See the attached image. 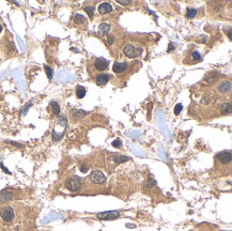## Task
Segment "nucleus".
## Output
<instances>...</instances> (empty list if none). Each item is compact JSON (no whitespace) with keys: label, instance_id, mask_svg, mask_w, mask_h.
Instances as JSON below:
<instances>
[{"label":"nucleus","instance_id":"nucleus-6","mask_svg":"<svg viewBox=\"0 0 232 231\" xmlns=\"http://www.w3.org/2000/svg\"><path fill=\"white\" fill-rule=\"evenodd\" d=\"M15 197V192L12 188H6L2 192H0V203H4V202L11 201Z\"/></svg>","mask_w":232,"mask_h":231},{"label":"nucleus","instance_id":"nucleus-35","mask_svg":"<svg viewBox=\"0 0 232 231\" xmlns=\"http://www.w3.org/2000/svg\"><path fill=\"white\" fill-rule=\"evenodd\" d=\"M108 43H109L110 45H111L112 43H113V38L112 37H109V38H108Z\"/></svg>","mask_w":232,"mask_h":231},{"label":"nucleus","instance_id":"nucleus-21","mask_svg":"<svg viewBox=\"0 0 232 231\" xmlns=\"http://www.w3.org/2000/svg\"><path fill=\"white\" fill-rule=\"evenodd\" d=\"M44 70H45V72H46V75L48 77V79H49V80H52V75H54V71H52V69L50 66H44Z\"/></svg>","mask_w":232,"mask_h":231},{"label":"nucleus","instance_id":"nucleus-37","mask_svg":"<svg viewBox=\"0 0 232 231\" xmlns=\"http://www.w3.org/2000/svg\"><path fill=\"white\" fill-rule=\"evenodd\" d=\"M126 227H127V228H135L136 226H135V225H129V224H127Z\"/></svg>","mask_w":232,"mask_h":231},{"label":"nucleus","instance_id":"nucleus-26","mask_svg":"<svg viewBox=\"0 0 232 231\" xmlns=\"http://www.w3.org/2000/svg\"><path fill=\"white\" fill-rule=\"evenodd\" d=\"M192 56H193V59H194L196 62H198L199 60H201V55H200L198 52H196V50H195V52H193Z\"/></svg>","mask_w":232,"mask_h":231},{"label":"nucleus","instance_id":"nucleus-31","mask_svg":"<svg viewBox=\"0 0 232 231\" xmlns=\"http://www.w3.org/2000/svg\"><path fill=\"white\" fill-rule=\"evenodd\" d=\"M6 143H11V144H14V146L18 147V148H23V144H20V143H15V141H6Z\"/></svg>","mask_w":232,"mask_h":231},{"label":"nucleus","instance_id":"nucleus-10","mask_svg":"<svg viewBox=\"0 0 232 231\" xmlns=\"http://www.w3.org/2000/svg\"><path fill=\"white\" fill-rule=\"evenodd\" d=\"M112 12V6L108 2H103L98 6V13L101 15H105V14H108Z\"/></svg>","mask_w":232,"mask_h":231},{"label":"nucleus","instance_id":"nucleus-33","mask_svg":"<svg viewBox=\"0 0 232 231\" xmlns=\"http://www.w3.org/2000/svg\"><path fill=\"white\" fill-rule=\"evenodd\" d=\"M80 171L81 172H88V167H86V166H80Z\"/></svg>","mask_w":232,"mask_h":231},{"label":"nucleus","instance_id":"nucleus-7","mask_svg":"<svg viewBox=\"0 0 232 231\" xmlns=\"http://www.w3.org/2000/svg\"><path fill=\"white\" fill-rule=\"evenodd\" d=\"M96 216H98V220H112L119 217V212L118 211L102 212V213H98Z\"/></svg>","mask_w":232,"mask_h":231},{"label":"nucleus","instance_id":"nucleus-29","mask_svg":"<svg viewBox=\"0 0 232 231\" xmlns=\"http://www.w3.org/2000/svg\"><path fill=\"white\" fill-rule=\"evenodd\" d=\"M31 106H32V103H31V102H30V103H28V105H26L25 107H24L23 109H21V111H20V112H23V115H25L26 112L28 111L29 107H31Z\"/></svg>","mask_w":232,"mask_h":231},{"label":"nucleus","instance_id":"nucleus-23","mask_svg":"<svg viewBox=\"0 0 232 231\" xmlns=\"http://www.w3.org/2000/svg\"><path fill=\"white\" fill-rule=\"evenodd\" d=\"M84 12H86L87 14H88V16L90 18H92L93 17V14H94V9H93V7L92 6H88V7H86V8L84 9Z\"/></svg>","mask_w":232,"mask_h":231},{"label":"nucleus","instance_id":"nucleus-30","mask_svg":"<svg viewBox=\"0 0 232 231\" xmlns=\"http://www.w3.org/2000/svg\"><path fill=\"white\" fill-rule=\"evenodd\" d=\"M117 2L119 4H122V6H129L130 3V0H118Z\"/></svg>","mask_w":232,"mask_h":231},{"label":"nucleus","instance_id":"nucleus-4","mask_svg":"<svg viewBox=\"0 0 232 231\" xmlns=\"http://www.w3.org/2000/svg\"><path fill=\"white\" fill-rule=\"evenodd\" d=\"M123 52H124V55L127 58L133 59V58H137V57H139L140 55H141L142 48L136 46V45L132 44V43H130V44L125 45L124 49H123Z\"/></svg>","mask_w":232,"mask_h":231},{"label":"nucleus","instance_id":"nucleus-3","mask_svg":"<svg viewBox=\"0 0 232 231\" xmlns=\"http://www.w3.org/2000/svg\"><path fill=\"white\" fill-rule=\"evenodd\" d=\"M0 217L6 223H11L15 218V211L12 206H3L0 208Z\"/></svg>","mask_w":232,"mask_h":231},{"label":"nucleus","instance_id":"nucleus-1","mask_svg":"<svg viewBox=\"0 0 232 231\" xmlns=\"http://www.w3.org/2000/svg\"><path fill=\"white\" fill-rule=\"evenodd\" d=\"M67 126V119L64 116H59L58 120L56 122L54 129L52 132V138L54 141H59L61 140V138L63 137L65 129Z\"/></svg>","mask_w":232,"mask_h":231},{"label":"nucleus","instance_id":"nucleus-16","mask_svg":"<svg viewBox=\"0 0 232 231\" xmlns=\"http://www.w3.org/2000/svg\"><path fill=\"white\" fill-rule=\"evenodd\" d=\"M72 117L76 118V119H79V118H83L86 115H88V111H84V110H80V109H73L71 111Z\"/></svg>","mask_w":232,"mask_h":231},{"label":"nucleus","instance_id":"nucleus-25","mask_svg":"<svg viewBox=\"0 0 232 231\" xmlns=\"http://www.w3.org/2000/svg\"><path fill=\"white\" fill-rule=\"evenodd\" d=\"M182 109H183V105L182 104H176L175 106V109H173V111H175V116L180 115V112L182 111Z\"/></svg>","mask_w":232,"mask_h":231},{"label":"nucleus","instance_id":"nucleus-28","mask_svg":"<svg viewBox=\"0 0 232 231\" xmlns=\"http://www.w3.org/2000/svg\"><path fill=\"white\" fill-rule=\"evenodd\" d=\"M112 147H115V148H120L121 146H122V141L120 140V139H116V140L112 141Z\"/></svg>","mask_w":232,"mask_h":231},{"label":"nucleus","instance_id":"nucleus-8","mask_svg":"<svg viewBox=\"0 0 232 231\" xmlns=\"http://www.w3.org/2000/svg\"><path fill=\"white\" fill-rule=\"evenodd\" d=\"M93 66L98 71H105V70L108 69V66H109V61L106 60L105 58H96L93 62Z\"/></svg>","mask_w":232,"mask_h":231},{"label":"nucleus","instance_id":"nucleus-22","mask_svg":"<svg viewBox=\"0 0 232 231\" xmlns=\"http://www.w3.org/2000/svg\"><path fill=\"white\" fill-rule=\"evenodd\" d=\"M197 14V10L195 9H187L186 11V17L187 18H194Z\"/></svg>","mask_w":232,"mask_h":231},{"label":"nucleus","instance_id":"nucleus-18","mask_svg":"<svg viewBox=\"0 0 232 231\" xmlns=\"http://www.w3.org/2000/svg\"><path fill=\"white\" fill-rule=\"evenodd\" d=\"M86 93H87V90H86V88H84V87L77 86V88H76V96H77V97L83 98V97H84Z\"/></svg>","mask_w":232,"mask_h":231},{"label":"nucleus","instance_id":"nucleus-5","mask_svg":"<svg viewBox=\"0 0 232 231\" xmlns=\"http://www.w3.org/2000/svg\"><path fill=\"white\" fill-rule=\"evenodd\" d=\"M88 181L91 184H104L107 181V178L105 177V174L101 170H94L88 177Z\"/></svg>","mask_w":232,"mask_h":231},{"label":"nucleus","instance_id":"nucleus-9","mask_svg":"<svg viewBox=\"0 0 232 231\" xmlns=\"http://www.w3.org/2000/svg\"><path fill=\"white\" fill-rule=\"evenodd\" d=\"M216 158L219 161L221 164H229L232 160V155H231V151L230 150H225L221 151V152L216 154Z\"/></svg>","mask_w":232,"mask_h":231},{"label":"nucleus","instance_id":"nucleus-19","mask_svg":"<svg viewBox=\"0 0 232 231\" xmlns=\"http://www.w3.org/2000/svg\"><path fill=\"white\" fill-rule=\"evenodd\" d=\"M73 20L76 25H81V24H84V21H86V18H84V16L81 15V14H75Z\"/></svg>","mask_w":232,"mask_h":231},{"label":"nucleus","instance_id":"nucleus-27","mask_svg":"<svg viewBox=\"0 0 232 231\" xmlns=\"http://www.w3.org/2000/svg\"><path fill=\"white\" fill-rule=\"evenodd\" d=\"M155 185H156V181L154 179H150L148 180V182H147V187H148V188H151V187L155 186Z\"/></svg>","mask_w":232,"mask_h":231},{"label":"nucleus","instance_id":"nucleus-13","mask_svg":"<svg viewBox=\"0 0 232 231\" xmlns=\"http://www.w3.org/2000/svg\"><path fill=\"white\" fill-rule=\"evenodd\" d=\"M230 89H231V81L230 80H225L218 85V90L223 93H227L228 91H230Z\"/></svg>","mask_w":232,"mask_h":231},{"label":"nucleus","instance_id":"nucleus-20","mask_svg":"<svg viewBox=\"0 0 232 231\" xmlns=\"http://www.w3.org/2000/svg\"><path fill=\"white\" fill-rule=\"evenodd\" d=\"M221 111L224 114H230L231 112V104L230 103H224L221 105Z\"/></svg>","mask_w":232,"mask_h":231},{"label":"nucleus","instance_id":"nucleus-34","mask_svg":"<svg viewBox=\"0 0 232 231\" xmlns=\"http://www.w3.org/2000/svg\"><path fill=\"white\" fill-rule=\"evenodd\" d=\"M0 167H1V168H2V169H3V170H4V172H6V173H8V174H11V172H10V171H9V170H8V169H7V168H6V167H4V166H3V165H2V164H1V163H0Z\"/></svg>","mask_w":232,"mask_h":231},{"label":"nucleus","instance_id":"nucleus-2","mask_svg":"<svg viewBox=\"0 0 232 231\" xmlns=\"http://www.w3.org/2000/svg\"><path fill=\"white\" fill-rule=\"evenodd\" d=\"M81 186H83V180L77 175L69 178L65 182V188L70 192H78L79 189H81Z\"/></svg>","mask_w":232,"mask_h":231},{"label":"nucleus","instance_id":"nucleus-17","mask_svg":"<svg viewBox=\"0 0 232 231\" xmlns=\"http://www.w3.org/2000/svg\"><path fill=\"white\" fill-rule=\"evenodd\" d=\"M49 106H50V108H52L54 116L59 117V116H60V106H59V104H58L57 102H55V101H52V102H50Z\"/></svg>","mask_w":232,"mask_h":231},{"label":"nucleus","instance_id":"nucleus-15","mask_svg":"<svg viewBox=\"0 0 232 231\" xmlns=\"http://www.w3.org/2000/svg\"><path fill=\"white\" fill-rule=\"evenodd\" d=\"M111 160L116 164H122V163H124V162H127V161L130 160V157H127V156H124V155H120V154H116V155H113L112 157H111Z\"/></svg>","mask_w":232,"mask_h":231},{"label":"nucleus","instance_id":"nucleus-38","mask_svg":"<svg viewBox=\"0 0 232 231\" xmlns=\"http://www.w3.org/2000/svg\"><path fill=\"white\" fill-rule=\"evenodd\" d=\"M2 29H3V27H2V25H1V23H0V33L2 32Z\"/></svg>","mask_w":232,"mask_h":231},{"label":"nucleus","instance_id":"nucleus-12","mask_svg":"<svg viewBox=\"0 0 232 231\" xmlns=\"http://www.w3.org/2000/svg\"><path fill=\"white\" fill-rule=\"evenodd\" d=\"M109 78H110V76L108 75V74H98V75L96 76L95 83L98 86H105L106 84L109 81Z\"/></svg>","mask_w":232,"mask_h":231},{"label":"nucleus","instance_id":"nucleus-36","mask_svg":"<svg viewBox=\"0 0 232 231\" xmlns=\"http://www.w3.org/2000/svg\"><path fill=\"white\" fill-rule=\"evenodd\" d=\"M228 37L231 40V28H229V30H228Z\"/></svg>","mask_w":232,"mask_h":231},{"label":"nucleus","instance_id":"nucleus-24","mask_svg":"<svg viewBox=\"0 0 232 231\" xmlns=\"http://www.w3.org/2000/svg\"><path fill=\"white\" fill-rule=\"evenodd\" d=\"M217 78H218V74L214 73V72H213V73H211L209 76H207V80L209 81V83H214V81L217 80Z\"/></svg>","mask_w":232,"mask_h":231},{"label":"nucleus","instance_id":"nucleus-14","mask_svg":"<svg viewBox=\"0 0 232 231\" xmlns=\"http://www.w3.org/2000/svg\"><path fill=\"white\" fill-rule=\"evenodd\" d=\"M109 30H110V26L106 23H103L98 26V33H100L101 35H107Z\"/></svg>","mask_w":232,"mask_h":231},{"label":"nucleus","instance_id":"nucleus-32","mask_svg":"<svg viewBox=\"0 0 232 231\" xmlns=\"http://www.w3.org/2000/svg\"><path fill=\"white\" fill-rule=\"evenodd\" d=\"M175 48V45H173V43H170V44H169L168 49H167V52H170L171 50H173Z\"/></svg>","mask_w":232,"mask_h":231},{"label":"nucleus","instance_id":"nucleus-11","mask_svg":"<svg viewBox=\"0 0 232 231\" xmlns=\"http://www.w3.org/2000/svg\"><path fill=\"white\" fill-rule=\"evenodd\" d=\"M127 69V63L125 62H115L112 66V71L117 74H121Z\"/></svg>","mask_w":232,"mask_h":231}]
</instances>
